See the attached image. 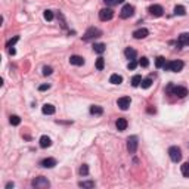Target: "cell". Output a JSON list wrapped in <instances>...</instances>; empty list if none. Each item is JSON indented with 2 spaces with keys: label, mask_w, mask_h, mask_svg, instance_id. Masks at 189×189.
Listing matches in <instances>:
<instances>
[{
  "label": "cell",
  "mask_w": 189,
  "mask_h": 189,
  "mask_svg": "<svg viewBox=\"0 0 189 189\" xmlns=\"http://www.w3.org/2000/svg\"><path fill=\"white\" fill-rule=\"evenodd\" d=\"M183 68V62L182 61H170V62H166V65H164V69H167V71H173V73H179V71H182Z\"/></svg>",
  "instance_id": "obj_1"
},
{
  "label": "cell",
  "mask_w": 189,
  "mask_h": 189,
  "mask_svg": "<svg viewBox=\"0 0 189 189\" xmlns=\"http://www.w3.org/2000/svg\"><path fill=\"white\" fill-rule=\"evenodd\" d=\"M169 155L173 162H179L182 160V151H180V148H177V146H171L169 149Z\"/></svg>",
  "instance_id": "obj_2"
},
{
  "label": "cell",
  "mask_w": 189,
  "mask_h": 189,
  "mask_svg": "<svg viewBox=\"0 0 189 189\" xmlns=\"http://www.w3.org/2000/svg\"><path fill=\"white\" fill-rule=\"evenodd\" d=\"M102 34V31L101 30H98V28H94V27H90L87 30V31H86V33H84V36H83V40H90V39H94V37H99V36H101Z\"/></svg>",
  "instance_id": "obj_3"
},
{
  "label": "cell",
  "mask_w": 189,
  "mask_h": 189,
  "mask_svg": "<svg viewBox=\"0 0 189 189\" xmlns=\"http://www.w3.org/2000/svg\"><path fill=\"white\" fill-rule=\"evenodd\" d=\"M31 185H33L34 188H49V186H50V182L47 180L46 177L41 176V177H36L33 182H31Z\"/></svg>",
  "instance_id": "obj_4"
},
{
  "label": "cell",
  "mask_w": 189,
  "mask_h": 189,
  "mask_svg": "<svg viewBox=\"0 0 189 189\" xmlns=\"http://www.w3.org/2000/svg\"><path fill=\"white\" fill-rule=\"evenodd\" d=\"M112 18H114V12H112L111 7H105V9H102L99 12V19L101 21H109Z\"/></svg>",
  "instance_id": "obj_5"
},
{
  "label": "cell",
  "mask_w": 189,
  "mask_h": 189,
  "mask_svg": "<svg viewBox=\"0 0 189 189\" xmlns=\"http://www.w3.org/2000/svg\"><path fill=\"white\" fill-rule=\"evenodd\" d=\"M127 151L130 154H135L137 151V137L136 136H130L127 139Z\"/></svg>",
  "instance_id": "obj_6"
},
{
  "label": "cell",
  "mask_w": 189,
  "mask_h": 189,
  "mask_svg": "<svg viewBox=\"0 0 189 189\" xmlns=\"http://www.w3.org/2000/svg\"><path fill=\"white\" fill-rule=\"evenodd\" d=\"M135 14V7L132 6V5H124L121 9V18L123 19H127V18H130L132 15Z\"/></svg>",
  "instance_id": "obj_7"
},
{
  "label": "cell",
  "mask_w": 189,
  "mask_h": 189,
  "mask_svg": "<svg viewBox=\"0 0 189 189\" xmlns=\"http://www.w3.org/2000/svg\"><path fill=\"white\" fill-rule=\"evenodd\" d=\"M130 103H132V99H130L128 96H123V98H120V99L117 101V105H118V107H120V109H123V111L128 109Z\"/></svg>",
  "instance_id": "obj_8"
},
{
  "label": "cell",
  "mask_w": 189,
  "mask_h": 189,
  "mask_svg": "<svg viewBox=\"0 0 189 189\" xmlns=\"http://www.w3.org/2000/svg\"><path fill=\"white\" fill-rule=\"evenodd\" d=\"M171 94H176L177 98H185L188 94V89L183 87V86H173Z\"/></svg>",
  "instance_id": "obj_9"
},
{
  "label": "cell",
  "mask_w": 189,
  "mask_h": 189,
  "mask_svg": "<svg viewBox=\"0 0 189 189\" xmlns=\"http://www.w3.org/2000/svg\"><path fill=\"white\" fill-rule=\"evenodd\" d=\"M148 12L152 16H161L162 12H164V9H162V6H160V5H151V6L148 7Z\"/></svg>",
  "instance_id": "obj_10"
},
{
  "label": "cell",
  "mask_w": 189,
  "mask_h": 189,
  "mask_svg": "<svg viewBox=\"0 0 189 189\" xmlns=\"http://www.w3.org/2000/svg\"><path fill=\"white\" fill-rule=\"evenodd\" d=\"M189 44V33H183L179 36V40H177V46H188Z\"/></svg>",
  "instance_id": "obj_11"
},
{
  "label": "cell",
  "mask_w": 189,
  "mask_h": 189,
  "mask_svg": "<svg viewBox=\"0 0 189 189\" xmlns=\"http://www.w3.org/2000/svg\"><path fill=\"white\" fill-rule=\"evenodd\" d=\"M148 34H149V31L146 28H139V30H136L135 33H133V37L137 39V40H141V39H145Z\"/></svg>",
  "instance_id": "obj_12"
},
{
  "label": "cell",
  "mask_w": 189,
  "mask_h": 189,
  "mask_svg": "<svg viewBox=\"0 0 189 189\" xmlns=\"http://www.w3.org/2000/svg\"><path fill=\"white\" fill-rule=\"evenodd\" d=\"M69 64L71 65H77V67H81L83 64H84V59L78 56V55H73L71 58H69Z\"/></svg>",
  "instance_id": "obj_13"
},
{
  "label": "cell",
  "mask_w": 189,
  "mask_h": 189,
  "mask_svg": "<svg viewBox=\"0 0 189 189\" xmlns=\"http://www.w3.org/2000/svg\"><path fill=\"white\" fill-rule=\"evenodd\" d=\"M40 166L41 167H46V169H52V167L56 166V160H55V158H44V160L40 162Z\"/></svg>",
  "instance_id": "obj_14"
},
{
  "label": "cell",
  "mask_w": 189,
  "mask_h": 189,
  "mask_svg": "<svg viewBox=\"0 0 189 189\" xmlns=\"http://www.w3.org/2000/svg\"><path fill=\"white\" fill-rule=\"evenodd\" d=\"M115 126H117V130H118V132H124V130L127 128V120H126V118H118L117 123H115Z\"/></svg>",
  "instance_id": "obj_15"
},
{
  "label": "cell",
  "mask_w": 189,
  "mask_h": 189,
  "mask_svg": "<svg viewBox=\"0 0 189 189\" xmlns=\"http://www.w3.org/2000/svg\"><path fill=\"white\" fill-rule=\"evenodd\" d=\"M41 111H43V114H46V115H52L55 114V107L53 105H50V103H44L43 107H41Z\"/></svg>",
  "instance_id": "obj_16"
},
{
  "label": "cell",
  "mask_w": 189,
  "mask_h": 189,
  "mask_svg": "<svg viewBox=\"0 0 189 189\" xmlns=\"http://www.w3.org/2000/svg\"><path fill=\"white\" fill-rule=\"evenodd\" d=\"M124 55H126L127 59L133 61V59H136V56H137V52H136L135 49H132V47H127V49L124 50Z\"/></svg>",
  "instance_id": "obj_17"
},
{
  "label": "cell",
  "mask_w": 189,
  "mask_h": 189,
  "mask_svg": "<svg viewBox=\"0 0 189 189\" xmlns=\"http://www.w3.org/2000/svg\"><path fill=\"white\" fill-rule=\"evenodd\" d=\"M50 145H52L50 137H49V136H41L40 137V146L41 148H49Z\"/></svg>",
  "instance_id": "obj_18"
},
{
  "label": "cell",
  "mask_w": 189,
  "mask_h": 189,
  "mask_svg": "<svg viewBox=\"0 0 189 189\" xmlns=\"http://www.w3.org/2000/svg\"><path fill=\"white\" fill-rule=\"evenodd\" d=\"M90 114L102 115V114H103V108H102V107H99V105H92V107H90Z\"/></svg>",
  "instance_id": "obj_19"
},
{
  "label": "cell",
  "mask_w": 189,
  "mask_h": 189,
  "mask_svg": "<svg viewBox=\"0 0 189 189\" xmlns=\"http://www.w3.org/2000/svg\"><path fill=\"white\" fill-rule=\"evenodd\" d=\"M109 83H112V84H121L123 77L120 74H112L111 77H109Z\"/></svg>",
  "instance_id": "obj_20"
},
{
  "label": "cell",
  "mask_w": 189,
  "mask_h": 189,
  "mask_svg": "<svg viewBox=\"0 0 189 189\" xmlns=\"http://www.w3.org/2000/svg\"><path fill=\"white\" fill-rule=\"evenodd\" d=\"M93 50L96 53H103V52H105V44H103V43H96L93 46Z\"/></svg>",
  "instance_id": "obj_21"
},
{
  "label": "cell",
  "mask_w": 189,
  "mask_h": 189,
  "mask_svg": "<svg viewBox=\"0 0 189 189\" xmlns=\"http://www.w3.org/2000/svg\"><path fill=\"white\" fill-rule=\"evenodd\" d=\"M180 170H182V174L185 177H189V162H183Z\"/></svg>",
  "instance_id": "obj_22"
},
{
  "label": "cell",
  "mask_w": 189,
  "mask_h": 189,
  "mask_svg": "<svg viewBox=\"0 0 189 189\" xmlns=\"http://www.w3.org/2000/svg\"><path fill=\"white\" fill-rule=\"evenodd\" d=\"M9 121H10V124H12V126H19V124H21V118L18 117V115H10Z\"/></svg>",
  "instance_id": "obj_23"
},
{
  "label": "cell",
  "mask_w": 189,
  "mask_h": 189,
  "mask_svg": "<svg viewBox=\"0 0 189 189\" xmlns=\"http://www.w3.org/2000/svg\"><path fill=\"white\" fill-rule=\"evenodd\" d=\"M151 84H152V78H145V80H142V83H141V86H142V89H149L151 87Z\"/></svg>",
  "instance_id": "obj_24"
},
{
  "label": "cell",
  "mask_w": 189,
  "mask_h": 189,
  "mask_svg": "<svg viewBox=\"0 0 189 189\" xmlns=\"http://www.w3.org/2000/svg\"><path fill=\"white\" fill-rule=\"evenodd\" d=\"M164 65H166V58L158 56V58H157V61H155V67L157 68H162Z\"/></svg>",
  "instance_id": "obj_25"
},
{
  "label": "cell",
  "mask_w": 189,
  "mask_h": 189,
  "mask_svg": "<svg viewBox=\"0 0 189 189\" xmlns=\"http://www.w3.org/2000/svg\"><path fill=\"white\" fill-rule=\"evenodd\" d=\"M141 83H142V77H141V75H135V77L132 78V86H133V87H137Z\"/></svg>",
  "instance_id": "obj_26"
},
{
  "label": "cell",
  "mask_w": 189,
  "mask_h": 189,
  "mask_svg": "<svg viewBox=\"0 0 189 189\" xmlns=\"http://www.w3.org/2000/svg\"><path fill=\"white\" fill-rule=\"evenodd\" d=\"M174 14H176V15H180V16H183V15L186 14V9H185L183 6H180V5H179V6H176V7H174Z\"/></svg>",
  "instance_id": "obj_27"
},
{
  "label": "cell",
  "mask_w": 189,
  "mask_h": 189,
  "mask_svg": "<svg viewBox=\"0 0 189 189\" xmlns=\"http://www.w3.org/2000/svg\"><path fill=\"white\" fill-rule=\"evenodd\" d=\"M78 186L80 188H94V182H92V180H89V182H80Z\"/></svg>",
  "instance_id": "obj_28"
},
{
  "label": "cell",
  "mask_w": 189,
  "mask_h": 189,
  "mask_svg": "<svg viewBox=\"0 0 189 189\" xmlns=\"http://www.w3.org/2000/svg\"><path fill=\"white\" fill-rule=\"evenodd\" d=\"M103 67H105L103 58H98V59H96V68H98V69H103Z\"/></svg>",
  "instance_id": "obj_29"
},
{
  "label": "cell",
  "mask_w": 189,
  "mask_h": 189,
  "mask_svg": "<svg viewBox=\"0 0 189 189\" xmlns=\"http://www.w3.org/2000/svg\"><path fill=\"white\" fill-rule=\"evenodd\" d=\"M78 171H80V174H81V176H87V174H89V167H87V164H83V166L80 167V170H78Z\"/></svg>",
  "instance_id": "obj_30"
},
{
  "label": "cell",
  "mask_w": 189,
  "mask_h": 189,
  "mask_svg": "<svg viewBox=\"0 0 189 189\" xmlns=\"http://www.w3.org/2000/svg\"><path fill=\"white\" fill-rule=\"evenodd\" d=\"M43 16H44V19L46 21H52L53 19V12H52V10H44Z\"/></svg>",
  "instance_id": "obj_31"
},
{
  "label": "cell",
  "mask_w": 189,
  "mask_h": 189,
  "mask_svg": "<svg viewBox=\"0 0 189 189\" xmlns=\"http://www.w3.org/2000/svg\"><path fill=\"white\" fill-rule=\"evenodd\" d=\"M139 65H141V67H143V68H146V67H148V65H149L148 58H146V56H142V59L139 61Z\"/></svg>",
  "instance_id": "obj_32"
},
{
  "label": "cell",
  "mask_w": 189,
  "mask_h": 189,
  "mask_svg": "<svg viewBox=\"0 0 189 189\" xmlns=\"http://www.w3.org/2000/svg\"><path fill=\"white\" fill-rule=\"evenodd\" d=\"M19 40V37H18V36H16V37H14V39H12V40H9L7 41V44H6V47H9V49H10V47L14 46L15 43H16V41Z\"/></svg>",
  "instance_id": "obj_33"
},
{
  "label": "cell",
  "mask_w": 189,
  "mask_h": 189,
  "mask_svg": "<svg viewBox=\"0 0 189 189\" xmlns=\"http://www.w3.org/2000/svg\"><path fill=\"white\" fill-rule=\"evenodd\" d=\"M52 71H53L52 67H44L43 68V75H50L52 74Z\"/></svg>",
  "instance_id": "obj_34"
},
{
  "label": "cell",
  "mask_w": 189,
  "mask_h": 189,
  "mask_svg": "<svg viewBox=\"0 0 189 189\" xmlns=\"http://www.w3.org/2000/svg\"><path fill=\"white\" fill-rule=\"evenodd\" d=\"M136 67H137V62H136V59H133V61H130V62H128V65H127L128 69H135Z\"/></svg>",
  "instance_id": "obj_35"
},
{
  "label": "cell",
  "mask_w": 189,
  "mask_h": 189,
  "mask_svg": "<svg viewBox=\"0 0 189 189\" xmlns=\"http://www.w3.org/2000/svg\"><path fill=\"white\" fill-rule=\"evenodd\" d=\"M47 89H50V84H41L40 87H39V90L43 92V90H47Z\"/></svg>",
  "instance_id": "obj_36"
},
{
  "label": "cell",
  "mask_w": 189,
  "mask_h": 189,
  "mask_svg": "<svg viewBox=\"0 0 189 189\" xmlns=\"http://www.w3.org/2000/svg\"><path fill=\"white\" fill-rule=\"evenodd\" d=\"M107 5H109V6H112V5H115L117 3V0H103Z\"/></svg>",
  "instance_id": "obj_37"
},
{
  "label": "cell",
  "mask_w": 189,
  "mask_h": 189,
  "mask_svg": "<svg viewBox=\"0 0 189 189\" xmlns=\"http://www.w3.org/2000/svg\"><path fill=\"white\" fill-rule=\"evenodd\" d=\"M14 186H15V185H14V182H9V183H7V185H6V189H9V188H14Z\"/></svg>",
  "instance_id": "obj_38"
},
{
  "label": "cell",
  "mask_w": 189,
  "mask_h": 189,
  "mask_svg": "<svg viewBox=\"0 0 189 189\" xmlns=\"http://www.w3.org/2000/svg\"><path fill=\"white\" fill-rule=\"evenodd\" d=\"M9 53H10V55H15V49H12V47H10V49H9Z\"/></svg>",
  "instance_id": "obj_39"
},
{
  "label": "cell",
  "mask_w": 189,
  "mask_h": 189,
  "mask_svg": "<svg viewBox=\"0 0 189 189\" xmlns=\"http://www.w3.org/2000/svg\"><path fill=\"white\" fill-rule=\"evenodd\" d=\"M148 112H151V114H152V112H155V109H154V108H148Z\"/></svg>",
  "instance_id": "obj_40"
},
{
  "label": "cell",
  "mask_w": 189,
  "mask_h": 189,
  "mask_svg": "<svg viewBox=\"0 0 189 189\" xmlns=\"http://www.w3.org/2000/svg\"><path fill=\"white\" fill-rule=\"evenodd\" d=\"M123 2H124V0H117V3H123Z\"/></svg>",
  "instance_id": "obj_41"
}]
</instances>
